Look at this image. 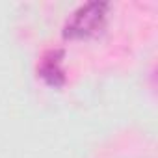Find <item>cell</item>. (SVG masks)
I'll list each match as a JSON object with an SVG mask.
<instances>
[{"label": "cell", "mask_w": 158, "mask_h": 158, "mask_svg": "<svg viewBox=\"0 0 158 158\" xmlns=\"http://www.w3.org/2000/svg\"><path fill=\"white\" fill-rule=\"evenodd\" d=\"M110 4L108 2H88L78 6L63 24L65 39H89L101 34L108 23Z\"/></svg>", "instance_id": "cell-1"}, {"label": "cell", "mask_w": 158, "mask_h": 158, "mask_svg": "<svg viewBox=\"0 0 158 158\" xmlns=\"http://www.w3.org/2000/svg\"><path fill=\"white\" fill-rule=\"evenodd\" d=\"M65 56L61 50L52 48L48 52H45V56L41 58V63L37 67L39 76L43 78V82L50 88H61L67 80L65 74V63H63Z\"/></svg>", "instance_id": "cell-2"}]
</instances>
